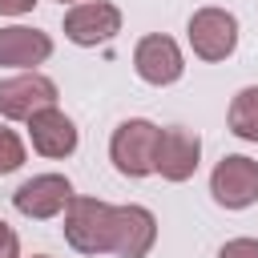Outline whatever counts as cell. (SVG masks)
<instances>
[{"instance_id":"1","label":"cell","mask_w":258,"mask_h":258,"mask_svg":"<svg viewBox=\"0 0 258 258\" xmlns=\"http://www.w3.org/2000/svg\"><path fill=\"white\" fill-rule=\"evenodd\" d=\"M64 238L81 254H109L113 242V206L73 194L64 206Z\"/></svg>"},{"instance_id":"2","label":"cell","mask_w":258,"mask_h":258,"mask_svg":"<svg viewBox=\"0 0 258 258\" xmlns=\"http://www.w3.org/2000/svg\"><path fill=\"white\" fill-rule=\"evenodd\" d=\"M157 137L161 129L153 121H121L113 129V141H109V157L117 165V173L125 177H149L153 173V161H157Z\"/></svg>"},{"instance_id":"3","label":"cell","mask_w":258,"mask_h":258,"mask_svg":"<svg viewBox=\"0 0 258 258\" xmlns=\"http://www.w3.org/2000/svg\"><path fill=\"white\" fill-rule=\"evenodd\" d=\"M210 194L218 206L226 210H246L258 202V161L242 157V153H230L214 165L210 173Z\"/></svg>"},{"instance_id":"4","label":"cell","mask_w":258,"mask_h":258,"mask_svg":"<svg viewBox=\"0 0 258 258\" xmlns=\"http://www.w3.org/2000/svg\"><path fill=\"white\" fill-rule=\"evenodd\" d=\"M189 44L202 60H226L238 48V20L226 8H198L189 16Z\"/></svg>"},{"instance_id":"5","label":"cell","mask_w":258,"mask_h":258,"mask_svg":"<svg viewBox=\"0 0 258 258\" xmlns=\"http://www.w3.org/2000/svg\"><path fill=\"white\" fill-rule=\"evenodd\" d=\"M52 105H56V85L40 73H20V77L0 81V117L8 121H28L32 113L52 109Z\"/></svg>"},{"instance_id":"6","label":"cell","mask_w":258,"mask_h":258,"mask_svg":"<svg viewBox=\"0 0 258 258\" xmlns=\"http://www.w3.org/2000/svg\"><path fill=\"white\" fill-rule=\"evenodd\" d=\"M121 32V12L105 0H81L64 12V36L81 48H93V44H105Z\"/></svg>"},{"instance_id":"7","label":"cell","mask_w":258,"mask_h":258,"mask_svg":"<svg viewBox=\"0 0 258 258\" xmlns=\"http://www.w3.org/2000/svg\"><path fill=\"white\" fill-rule=\"evenodd\" d=\"M157 242V218L145 206H113V242L109 254L117 258H145Z\"/></svg>"},{"instance_id":"8","label":"cell","mask_w":258,"mask_h":258,"mask_svg":"<svg viewBox=\"0 0 258 258\" xmlns=\"http://www.w3.org/2000/svg\"><path fill=\"white\" fill-rule=\"evenodd\" d=\"M198 157H202V137L194 129H185V125H169L157 137L153 173H161L165 181H185V177H194Z\"/></svg>"},{"instance_id":"9","label":"cell","mask_w":258,"mask_h":258,"mask_svg":"<svg viewBox=\"0 0 258 258\" xmlns=\"http://www.w3.org/2000/svg\"><path fill=\"white\" fill-rule=\"evenodd\" d=\"M69 198H73V181L69 177H60V173H36V177H28L16 194H12V206L24 214V218H56V214H64V206H69Z\"/></svg>"},{"instance_id":"10","label":"cell","mask_w":258,"mask_h":258,"mask_svg":"<svg viewBox=\"0 0 258 258\" xmlns=\"http://www.w3.org/2000/svg\"><path fill=\"white\" fill-rule=\"evenodd\" d=\"M133 69H137V77L149 81V85H173L185 64H181L177 40L153 32V36H141V40H137V48H133Z\"/></svg>"},{"instance_id":"11","label":"cell","mask_w":258,"mask_h":258,"mask_svg":"<svg viewBox=\"0 0 258 258\" xmlns=\"http://www.w3.org/2000/svg\"><path fill=\"white\" fill-rule=\"evenodd\" d=\"M28 137H32V149L40 157H69L77 149V125L56 105L28 117Z\"/></svg>"},{"instance_id":"12","label":"cell","mask_w":258,"mask_h":258,"mask_svg":"<svg viewBox=\"0 0 258 258\" xmlns=\"http://www.w3.org/2000/svg\"><path fill=\"white\" fill-rule=\"evenodd\" d=\"M52 56V40L40 28H24V24H8L0 28V64L12 69H32L40 60Z\"/></svg>"},{"instance_id":"13","label":"cell","mask_w":258,"mask_h":258,"mask_svg":"<svg viewBox=\"0 0 258 258\" xmlns=\"http://www.w3.org/2000/svg\"><path fill=\"white\" fill-rule=\"evenodd\" d=\"M230 133L242 137V141H258V85L242 89L234 101H230Z\"/></svg>"},{"instance_id":"14","label":"cell","mask_w":258,"mask_h":258,"mask_svg":"<svg viewBox=\"0 0 258 258\" xmlns=\"http://www.w3.org/2000/svg\"><path fill=\"white\" fill-rule=\"evenodd\" d=\"M20 165H24V141L8 125H0V173H16Z\"/></svg>"},{"instance_id":"15","label":"cell","mask_w":258,"mask_h":258,"mask_svg":"<svg viewBox=\"0 0 258 258\" xmlns=\"http://www.w3.org/2000/svg\"><path fill=\"white\" fill-rule=\"evenodd\" d=\"M218 258H258V238H234L218 250Z\"/></svg>"},{"instance_id":"16","label":"cell","mask_w":258,"mask_h":258,"mask_svg":"<svg viewBox=\"0 0 258 258\" xmlns=\"http://www.w3.org/2000/svg\"><path fill=\"white\" fill-rule=\"evenodd\" d=\"M0 258H20V242L8 222H0Z\"/></svg>"},{"instance_id":"17","label":"cell","mask_w":258,"mask_h":258,"mask_svg":"<svg viewBox=\"0 0 258 258\" xmlns=\"http://www.w3.org/2000/svg\"><path fill=\"white\" fill-rule=\"evenodd\" d=\"M32 8H36V0H0V16H24Z\"/></svg>"},{"instance_id":"18","label":"cell","mask_w":258,"mask_h":258,"mask_svg":"<svg viewBox=\"0 0 258 258\" xmlns=\"http://www.w3.org/2000/svg\"><path fill=\"white\" fill-rule=\"evenodd\" d=\"M32 258H48V254H32Z\"/></svg>"}]
</instances>
